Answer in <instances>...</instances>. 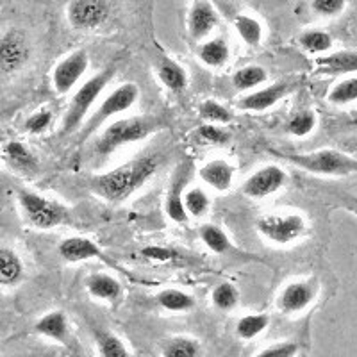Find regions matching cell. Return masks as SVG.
Returning <instances> with one entry per match:
<instances>
[{"label": "cell", "instance_id": "6da1fadb", "mask_svg": "<svg viewBox=\"0 0 357 357\" xmlns=\"http://www.w3.org/2000/svg\"><path fill=\"white\" fill-rule=\"evenodd\" d=\"M158 167L159 158L155 154L138 155V158L127 161L122 167L91 177L89 188L95 195L107 200V202H123L130 195H134L155 174Z\"/></svg>", "mask_w": 357, "mask_h": 357}, {"label": "cell", "instance_id": "7a4b0ae2", "mask_svg": "<svg viewBox=\"0 0 357 357\" xmlns=\"http://www.w3.org/2000/svg\"><path fill=\"white\" fill-rule=\"evenodd\" d=\"M161 127V120L154 116H132L122 118L109 123L104 132L95 142L93 151L98 158H106L113 154L116 149L129 143H136L154 134Z\"/></svg>", "mask_w": 357, "mask_h": 357}, {"label": "cell", "instance_id": "3957f363", "mask_svg": "<svg viewBox=\"0 0 357 357\" xmlns=\"http://www.w3.org/2000/svg\"><path fill=\"white\" fill-rule=\"evenodd\" d=\"M18 204H20L25 220L33 227L41 229V231L56 229L59 225H68L72 222V215H70L68 207L63 206L61 202L41 197L36 191H18Z\"/></svg>", "mask_w": 357, "mask_h": 357}, {"label": "cell", "instance_id": "277c9868", "mask_svg": "<svg viewBox=\"0 0 357 357\" xmlns=\"http://www.w3.org/2000/svg\"><path fill=\"white\" fill-rule=\"evenodd\" d=\"M113 68H107L104 72L97 73L93 77L86 81L81 88L77 89V93L73 95L72 102H70L68 111H66L65 118H63V134H70L75 129H79V126L82 123V120L88 114L89 107L93 106L95 100L98 98V95L104 91V88L107 86L109 79L113 77Z\"/></svg>", "mask_w": 357, "mask_h": 357}, {"label": "cell", "instance_id": "5b68a950", "mask_svg": "<svg viewBox=\"0 0 357 357\" xmlns=\"http://www.w3.org/2000/svg\"><path fill=\"white\" fill-rule=\"evenodd\" d=\"M296 167L304 168L311 174L318 175H350L357 174V159L337 151L324 149V151L312 152V154H295L288 155Z\"/></svg>", "mask_w": 357, "mask_h": 357}, {"label": "cell", "instance_id": "8992f818", "mask_svg": "<svg viewBox=\"0 0 357 357\" xmlns=\"http://www.w3.org/2000/svg\"><path fill=\"white\" fill-rule=\"evenodd\" d=\"M257 232L275 245H289L301 240L307 231V223L302 215H264L256 222Z\"/></svg>", "mask_w": 357, "mask_h": 357}, {"label": "cell", "instance_id": "52a82bcc", "mask_svg": "<svg viewBox=\"0 0 357 357\" xmlns=\"http://www.w3.org/2000/svg\"><path fill=\"white\" fill-rule=\"evenodd\" d=\"M138 97H139V89L134 82H126V84H122L120 88L114 89L113 93H111L109 97H107L106 100L102 102L100 106L97 107V111L89 116V120L84 126V130H82V136L88 138L89 134L95 132L102 123L106 122L107 118L129 109L130 106L136 104Z\"/></svg>", "mask_w": 357, "mask_h": 357}, {"label": "cell", "instance_id": "ba28073f", "mask_svg": "<svg viewBox=\"0 0 357 357\" xmlns=\"http://www.w3.org/2000/svg\"><path fill=\"white\" fill-rule=\"evenodd\" d=\"M66 18L79 31L95 29L109 18V4L106 0H72L66 8Z\"/></svg>", "mask_w": 357, "mask_h": 357}, {"label": "cell", "instance_id": "9c48e42d", "mask_svg": "<svg viewBox=\"0 0 357 357\" xmlns=\"http://www.w3.org/2000/svg\"><path fill=\"white\" fill-rule=\"evenodd\" d=\"M31 57L27 36L18 29H11L0 36V72L13 73L24 68Z\"/></svg>", "mask_w": 357, "mask_h": 357}, {"label": "cell", "instance_id": "30bf717a", "mask_svg": "<svg viewBox=\"0 0 357 357\" xmlns=\"http://www.w3.org/2000/svg\"><path fill=\"white\" fill-rule=\"evenodd\" d=\"M89 65V57L84 50H77V52H72L70 56H66L65 59L57 63V66L54 68L52 73V84L57 93H68L70 89L75 88L79 81L82 79V75L86 73Z\"/></svg>", "mask_w": 357, "mask_h": 357}, {"label": "cell", "instance_id": "8fae6325", "mask_svg": "<svg viewBox=\"0 0 357 357\" xmlns=\"http://www.w3.org/2000/svg\"><path fill=\"white\" fill-rule=\"evenodd\" d=\"M320 291V282L314 277L305 280H296L286 286L279 296V307L282 312H301L312 304Z\"/></svg>", "mask_w": 357, "mask_h": 357}, {"label": "cell", "instance_id": "7c38bea8", "mask_svg": "<svg viewBox=\"0 0 357 357\" xmlns=\"http://www.w3.org/2000/svg\"><path fill=\"white\" fill-rule=\"evenodd\" d=\"M286 178H288L286 172L275 165L261 168L256 174H252L247 178V183L243 184L245 195L252 197V199H266L284 186Z\"/></svg>", "mask_w": 357, "mask_h": 357}, {"label": "cell", "instance_id": "4fadbf2b", "mask_svg": "<svg viewBox=\"0 0 357 357\" xmlns=\"http://www.w3.org/2000/svg\"><path fill=\"white\" fill-rule=\"evenodd\" d=\"M191 174V165L183 162L181 167L177 168L174 175V181H172L170 191H168L167 202H165V211H167L168 218L172 222L184 223L188 220V211L184 207V191H186L188 178Z\"/></svg>", "mask_w": 357, "mask_h": 357}, {"label": "cell", "instance_id": "5bb4252c", "mask_svg": "<svg viewBox=\"0 0 357 357\" xmlns=\"http://www.w3.org/2000/svg\"><path fill=\"white\" fill-rule=\"evenodd\" d=\"M289 89L291 88L286 82H275V84L257 89L254 93L241 98L240 107L248 111H264L268 107H272L273 104H277L286 93H289Z\"/></svg>", "mask_w": 357, "mask_h": 357}, {"label": "cell", "instance_id": "9a60e30c", "mask_svg": "<svg viewBox=\"0 0 357 357\" xmlns=\"http://www.w3.org/2000/svg\"><path fill=\"white\" fill-rule=\"evenodd\" d=\"M218 24V15L213 9L211 4L207 2H197L193 6L188 18V27H190L191 36L195 40H204L206 36L213 33V29Z\"/></svg>", "mask_w": 357, "mask_h": 357}, {"label": "cell", "instance_id": "2e32d148", "mask_svg": "<svg viewBox=\"0 0 357 357\" xmlns=\"http://www.w3.org/2000/svg\"><path fill=\"white\" fill-rule=\"evenodd\" d=\"M59 254L66 263H81L102 256V250L95 241L88 238H66L59 245Z\"/></svg>", "mask_w": 357, "mask_h": 357}, {"label": "cell", "instance_id": "e0dca14e", "mask_svg": "<svg viewBox=\"0 0 357 357\" xmlns=\"http://www.w3.org/2000/svg\"><path fill=\"white\" fill-rule=\"evenodd\" d=\"M200 178L207 186H211L216 191H227L234 178V168L223 159H215V161L206 162L199 172Z\"/></svg>", "mask_w": 357, "mask_h": 357}, {"label": "cell", "instance_id": "ac0fdd59", "mask_svg": "<svg viewBox=\"0 0 357 357\" xmlns=\"http://www.w3.org/2000/svg\"><path fill=\"white\" fill-rule=\"evenodd\" d=\"M24 279V263L13 248H0V288H13Z\"/></svg>", "mask_w": 357, "mask_h": 357}, {"label": "cell", "instance_id": "d6986e66", "mask_svg": "<svg viewBox=\"0 0 357 357\" xmlns=\"http://www.w3.org/2000/svg\"><path fill=\"white\" fill-rule=\"evenodd\" d=\"M34 331L45 337H50L54 341L65 343L68 337V320L63 311H52L49 314L41 317L34 325Z\"/></svg>", "mask_w": 357, "mask_h": 357}, {"label": "cell", "instance_id": "ffe728a7", "mask_svg": "<svg viewBox=\"0 0 357 357\" xmlns=\"http://www.w3.org/2000/svg\"><path fill=\"white\" fill-rule=\"evenodd\" d=\"M86 288H88L89 295L95 298L106 302L118 301V296L122 295V286L114 277L107 275V273H93L86 280Z\"/></svg>", "mask_w": 357, "mask_h": 357}, {"label": "cell", "instance_id": "44dd1931", "mask_svg": "<svg viewBox=\"0 0 357 357\" xmlns=\"http://www.w3.org/2000/svg\"><path fill=\"white\" fill-rule=\"evenodd\" d=\"M4 158L13 168L24 172V174H33L38 170V159L20 142H9L4 149Z\"/></svg>", "mask_w": 357, "mask_h": 357}, {"label": "cell", "instance_id": "7402d4cb", "mask_svg": "<svg viewBox=\"0 0 357 357\" xmlns=\"http://www.w3.org/2000/svg\"><path fill=\"white\" fill-rule=\"evenodd\" d=\"M159 79L165 86H167L170 91L178 93L183 91L188 86V73L183 66L178 65L177 61L170 59V57H162L161 63H159Z\"/></svg>", "mask_w": 357, "mask_h": 357}, {"label": "cell", "instance_id": "603a6c76", "mask_svg": "<svg viewBox=\"0 0 357 357\" xmlns=\"http://www.w3.org/2000/svg\"><path fill=\"white\" fill-rule=\"evenodd\" d=\"M229 56H231L229 45L223 38H213V40L204 41L199 47L200 61L206 63L211 68H220V66L225 65L229 61Z\"/></svg>", "mask_w": 357, "mask_h": 357}, {"label": "cell", "instance_id": "cb8c5ba5", "mask_svg": "<svg viewBox=\"0 0 357 357\" xmlns=\"http://www.w3.org/2000/svg\"><path fill=\"white\" fill-rule=\"evenodd\" d=\"M318 65L327 73H354L357 72L356 50H340L318 59Z\"/></svg>", "mask_w": 357, "mask_h": 357}, {"label": "cell", "instance_id": "d4e9b609", "mask_svg": "<svg viewBox=\"0 0 357 357\" xmlns=\"http://www.w3.org/2000/svg\"><path fill=\"white\" fill-rule=\"evenodd\" d=\"M268 79V73L263 66L252 65L240 68L238 72L232 75V84L238 91H248V89L257 88L259 84H263Z\"/></svg>", "mask_w": 357, "mask_h": 357}, {"label": "cell", "instance_id": "484cf974", "mask_svg": "<svg viewBox=\"0 0 357 357\" xmlns=\"http://www.w3.org/2000/svg\"><path fill=\"white\" fill-rule=\"evenodd\" d=\"M158 302L165 309H168V311H175V312L190 311V309L195 305V298H193V296L188 295V293L183 291V289H175V288L162 289V291L158 295Z\"/></svg>", "mask_w": 357, "mask_h": 357}, {"label": "cell", "instance_id": "4316f807", "mask_svg": "<svg viewBox=\"0 0 357 357\" xmlns=\"http://www.w3.org/2000/svg\"><path fill=\"white\" fill-rule=\"evenodd\" d=\"M234 29L238 36L250 47H257L263 40V27L256 18L248 17V15H238L234 18Z\"/></svg>", "mask_w": 357, "mask_h": 357}, {"label": "cell", "instance_id": "83f0119b", "mask_svg": "<svg viewBox=\"0 0 357 357\" xmlns=\"http://www.w3.org/2000/svg\"><path fill=\"white\" fill-rule=\"evenodd\" d=\"M95 340H97L100 357H130L129 350L123 345V341L118 336H114L113 333L97 331L95 333Z\"/></svg>", "mask_w": 357, "mask_h": 357}, {"label": "cell", "instance_id": "f1b7e54d", "mask_svg": "<svg viewBox=\"0 0 357 357\" xmlns=\"http://www.w3.org/2000/svg\"><path fill=\"white\" fill-rule=\"evenodd\" d=\"M333 36L320 29H311L305 31L301 36V45L311 54H325L333 49Z\"/></svg>", "mask_w": 357, "mask_h": 357}, {"label": "cell", "instance_id": "f546056e", "mask_svg": "<svg viewBox=\"0 0 357 357\" xmlns=\"http://www.w3.org/2000/svg\"><path fill=\"white\" fill-rule=\"evenodd\" d=\"M162 357H197L199 356V343L191 337H172L161 350Z\"/></svg>", "mask_w": 357, "mask_h": 357}, {"label": "cell", "instance_id": "4dcf8cb0", "mask_svg": "<svg viewBox=\"0 0 357 357\" xmlns=\"http://www.w3.org/2000/svg\"><path fill=\"white\" fill-rule=\"evenodd\" d=\"M268 321L270 320L266 314H248V317L240 318V321L236 324V334L241 340H254L257 334L266 329Z\"/></svg>", "mask_w": 357, "mask_h": 357}, {"label": "cell", "instance_id": "1f68e13d", "mask_svg": "<svg viewBox=\"0 0 357 357\" xmlns=\"http://www.w3.org/2000/svg\"><path fill=\"white\" fill-rule=\"evenodd\" d=\"M200 238L206 243V247L215 252V254H225L231 248V241H229L227 234L216 225L200 227Z\"/></svg>", "mask_w": 357, "mask_h": 357}, {"label": "cell", "instance_id": "d6a6232c", "mask_svg": "<svg viewBox=\"0 0 357 357\" xmlns=\"http://www.w3.org/2000/svg\"><path fill=\"white\" fill-rule=\"evenodd\" d=\"M184 207L190 216L200 218L209 209V197L202 188H191L184 191Z\"/></svg>", "mask_w": 357, "mask_h": 357}, {"label": "cell", "instance_id": "836d02e7", "mask_svg": "<svg viewBox=\"0 0 357 357\" xmlns=\"http://www.w3.org/2000/svg\"><path fill=\"white\" fill-rule=\"evenodd\" d=\"M357 100V77L343 79L337 82L329 93V102L336 106H347Z\"/></svg>", "mask_w": 357, "mask_h": 357}, {"label": "cell", "instance_id": "e575fe53", "mask_svg": "<svg viewBox=\"0 0 357 357\" xmlns=\"http://www.w3.org/2000/svg\"><path fill=\"white\" fill-rule=\"evenodd\" d=\"M211 301L222 311H229V309L236 307L238 301H240V293L231 282H222L216 286L211 293Z\"/></svg>", "mask_w": 357, "mask_h": 357}, {"label": "cell", "instance_id": "d590c367", "mask_svg": "<svg viewBox=\"0 0 357 357\" xmlns=\"http://www.w3.org/2000/svg\"><path fill=\"white\" fill-rule=\"evenodd\" d=\"M314 126H317V114L312 113L311 109H304L293 114V118L288 123V130L293 134V136L302 138V136L311 134L312 129H314Z\"/></svg>", "mask_w": 357, "mask_h": 357}, {"label": "cell", "instance_id": "8d00e7d4", "mask_svg": "<svg viewBox=\"0 0 357 357\" xmlns=\"http://www.w3.org/2000/svg\"><path fill=\"white\" fill-rule=\"evenodd\" d=\"M200 114H202L206 120H209V122H222V123L229 122V120L232 118L231 111L215 100L204 102L202 106H200Z\"/></svg>", "mask_w": 357, "mask_h": 357}, {"label": "cell", "instance_id": "74e56055", "mask_svg": "<svg viewBox=\"0 0 357 357\" xmlns=\"http://www.w3.org/2000/svg\"><path fill=\"white\" fill-rule=\"evenodd\" d=\"M52 122V113L47 109H41L38 113L31 114L25 122V130L31 134H41Z\"/></svg>", "mask_w": 357, "mask_h": 357}, {"label": "cell", "instance_id": "f35d334b", "mask_svg": "<svg viewBox=\"0 0 357 357\" xmlns=\"http://www.w3.org/2000/svg\"><path fill=\"white\" fill-rule=\"evenodd\" d=\"M347 6V0H312V11L321 17H336Z\"/></svg>", "mask_w": 357, "mask_h": 357}, {"label": "cell", "instance_id": "ab89813d", "mask_svg": "<svg viewBox=\"0 0 357 357\" xmlns=\"http://www.w3.org/2000/svg\"><path fill=\"white\" fill-rule=\"evenodd\" d=\"M296 352H298V345L296 343H293V341H282V343H275V345L264 349L256 357H295Z\"/></svg>", "mask_w": 357, "mask_h": 357}, {"label": "cell", "instance_id": "60d3db41", "mask_svg": "<svg viewBox=\"0 0 357 357\" xmlns=\"http://www.w3.org/2000/svg\"><path fill=\"white\" fill-rule=\"evenodd\" d=\"M199 136L204 142L211 143V145H225L229 142V134L220 129V127L211 126V123H206V126L200 127Z\"/></svg>", "mask_w": 357, "mask_h": 357}, {"label": "cell", "instance_id": "b9f144b4", "mask_svg": "<svg viewBox=\"0 0 357 357\" xmlns=\"http://www.w3.org/2000/svg\"><path fill=\"white\" fill-rule=\"evenodd\" d=\"M143 256L149 257L152 261H170L175 257V250H170V248H162V247H146L143 248Z\"/></svg>", "mask_w": 357, "mask_h": 357}, {"label": "cell", "instance_id": "7bdbcfd3", "mask_svg": "<svg viewBox=\"0 0 357 357\" xmlns=\"http://www.w3.org/2000/svg\"><path fill=\"white\" fill-rule=\"evenodd\" d=\"M347 207H349V209H352L354 213H357V197H352V199H349V202H347Z\"/></svg>", "mask_w": 357, "mask_h": 357}]
</instances>
